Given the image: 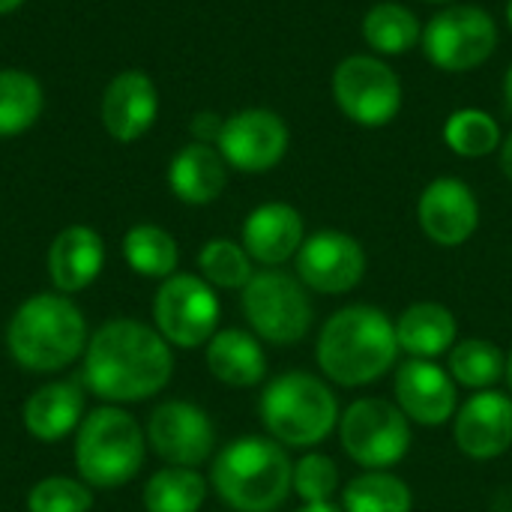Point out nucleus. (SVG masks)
<instances>
[{
    "label": "nucleus",
    "instance_id": "obj_1",
    "mask_svg": "<svg viewBox=\"0 0 512 512\" xmlns=\"http://www.w3.org/2000/svg\"><path fill=\"white\" fill-rule=\"evenodd\" d=\"M174 372V357L159 330L120 318L102 324L84 348V381L105 402L156 396Z\"/></svg>",
    "mask_w": 512,
    "mask_h": 512
},
{
    "label": "nucleus",
    "instance_id": "obj_2",
    "mask_svg": "<svg viewBox=\"0 0 512 512\" xmlns=\"http://www.w3.org/2000/svg\"><path fill=\"white\" fill-rule=\"evenodd\" d=\"M315 360L321 372L339 387L375 384L399 360L396 321H390V315L378 306H345L324 321Z\"/></svg>",
    "mask_w": 512,
    "mask_h": 512
},
{
    "label": "nucleus",
    "instance_id": "obj_3",
    "mask_svg": "<svg viewBox=\"0 0 512 512\" xmlns=\"http://www.w3.org/2000/svg\"><path fill=\"white\" fill-rule=\"evenodd\" d=\"M213 489L237 512H276L294 492V462L273 438L243 435L213 459Z\"/></svg>",
    "mask_w": 512,
    "mask_h": 512
},
{
    "label": "nucleus",
    "instance_id": "obj_4",
    "mask_svg": "<svg viewBox=\"0 0 512 512\" xmlns=\"http://www.w3.org/2000/svg\"><path fill=\"white\" fill-rule=\"evenodd\" d=\"M6 345L18 366L57 372L87 348V324L69 297L33 294L15 309L6 327Z\"/></svg>",
    "mask_w": 512,
    "mask_h": 512
},
{
    "label": "nucleus",
    "instance_id": "obj_5",
    "mask_svg": "<svg viewBox=\"0 0 512 512\" xmlns=\"http://www.w3.org/2000/svg\"><path fill=\"white\" fill-rule=\"evenodd\" d=\"M336 393L309 372L276 375L261 393V423L282 447L312 450L339 429Z\"/></svg>",
    "mask_w": 512,
    "mask_h": 512
},
{
    "label": "nucleus",
    "instance_id": "obj_6",
    "mask_svg": "<svg viewBox=\"0 0 512 512\" xmlns=\"http://www.w3.org/2000/svg\"><path fill=\"white\" fill-rule=\"evenodd\" d=\"M75 465L87 486L117 489L144 465V435L132 414L120 408H96L81 420L75 441Z\"/></svg>",
    "mask_w": 512,
    "mask_h": 512
},
{
    "label": "nucleus",
    "instance_id": "obj_7",
    "mask_svg": "<svg viewBox=\"0 0 512 512\" xmlns=\"http://www.w3.org/2000/svg\"><path fill=\"white\" fill-rule=\"evenodd\" d=\"M240 303L252 333L261 342L279 348L297 345L315 321L309 288L297 276L279 267H267L255 273L243 288Z\"/></svg>",
    "mask_w": 512,
    "mask_h": 512
},
{
    "label": "nucleus",
    "instance_id": "obj_8",
    "mask_svg": "<svg viewBox=\"0 0 512 512\" xmlns=\"http://www.w3.org/2000/svg\"><path fill=\"white\" fill-rule=\"evenodd\" d=\"M339 444L363 471H390L411 453V420L387 399H357L339 417Z\"/></svg>",
    "mask_w": 512,
    "mask_h": 512
},
{
    "label": "nucleus",
    "instance_id": "obj_9",
    "mask_svg": "<svg viewBox=\"0 0 512 512\" xmlns=\"http://www.w3.org/2000/svg\"><path fill=\"white\" fill-rule=\"evenodd\" d=\"M423 51L444 72H471L498 48V24L480 6H447L423 30Z\"/></svg>",
    "mask_w": 512,
    "mask_h": 512
},
{
    "label": "nucleus",
    "instance_id": "obj_10",
    "mask_svg": "<svg viewBox=\"0 0 512 512\" xmlns=\"http://www.w3.org/2000/svg\"><path fill=\"white\" fill-rule=\"evenodd\" d=\"M333 99L348 120L378 129L396 120L402 108V81L384 60L351 54L333 72Z\"/></svg>",
    "mask_w": 512,
    "mask_h": 512
},
{
    "label": "nucleus",
    "instance_id": "obj_11",
    "mask_svg": "<svg viewBox=\"0 0 512 512\" xmlns=\"http://www.w3.org/2000/svg\"><path fill=\"white\" fill-rule=\"evenodd\" d=\"M156 330L168 345L177 348H201L216 336L219 324V300L213 285L201 276L174 273L162 279L153 303Z\"/></svg>",
    "mask_w": 512,
    "mask_h": 512
},
{
    "label": "nucleus",
    "instance_id": "obj_12",
    "mask_svg": "<svg viewBox=\"0 0 512 512\" xmlns=\"http://www.w3.org/2000/svg\"><path fill=\"white\" fill-rule=\"evenodd\" d=\"M369 258L357 237L345 231H318L297 252V279L315 294H348L366 276Z\"/></svg>",
    "mask_w": 512,
    "mask_h": 512
},
{
    "label": "nucleus",
    "instance_id": "obj_13",
    "mask_svg": "<svg viewBox=\"0 0 512 512\" xmlns=\"http://www.w3.org/2000/svg\"><path fill=\"white\" fill-rule=\"evenodd\" d=\"M216 150L222 159L246 174H264L288 153V126L276 111L246 108L222 123Z\"/></svg>",
    "mask_w": 512,
    "mask_h": 512
},
{
    "label": "nucleus",
    "instance_id": "obj_14",
    "mask_svg": "<svg viewBox=\"0 0 512 512\" xmlns=\"http://www.w3.org/2000/svg\"><path fill=\"white\" fill-rule=\"evenodd\" d=\"M147 441L159 459L177 468H198L213 456L216 429L192 402H165L150 414Z\"/></svg>",
    "mask_w": 512,
    "mask_h": 512
},
{
    "label": "nucleus",
    "instance_id": "obj_15",
    "mask_svg": "<svg viewBox=\"0 0 512 512\" xmlns=\"http://www.w3.org/2000/svg\"><path fill=\"white\" fill-rule=\"evenodd\" d=\"M393 396L399 411L417 426H444L459 411V384L435 360H408L396 369Z\"/></svg>",
    "mask_w": 512,
    "mask_h": 512
},
{
    "label": "nucleus",
    "instance_id": "obj_16",
    "mask_svg": "<svg viewBox=\"0 0 512 512\" xmlns=\"http://www.w3.org/2000/svg\"><path fill=\"white\" fill-rule=\"evenodd\" d=\"M456 447L474 459L489 462L512 447V396L498 390H480L453 417Z\"/></svg>",
    "mask_w": 512,
    "mask_h": 512
},
{
    "label": "nucleus",
    "instance_id": "obj_17",
    "mask_svg": "<svg viewBox=\"0 0 512 512\" xmlns=\"http://www.w3.org/2000/svg\"><path fill=\"white\" fill-rule=\"evenodd\" d=\"M417 219L432 243L453 249L474 237L480 225V204L468 183L456 177H438L423 189L417 201Z\"/></svg>",
    "mask_w": 512,
    "mask_h": 512
},
{
    "label": "nucleus",
    "instance_id": "obj_18",
    "mask_svg": "<svg viewBox=\"0 0 512 512\" xmlns=\"http://www.w3.org/2000/svg\"><path fill=\"white\" fill-rule=\"evenodd\" d=\"M306 240L303 216L285 201H270L255 207L243 222V249L252 261L264 267H282L297 258Z\"/></svg>",
    "mask_w": 512,
    "mask_h": 512
},
{
    "label": "nucleus",
    "instance_id": "obj_19",
    "mask_svg": "<svg viewBox=\"0 0 512 512\" xmlns=\"http://www.w3.org/2000/svg\"><path fill=\"white\" fill-rule=\"evenodd\" d=\"M156 114H159V93H156V84L144 72L138 69L120 72L105 87L102 123L114 141H123V144L138 141L156 123Z\"/></svg>",
    "mask_w": 512,
    "mask_h": 512
},
{
    "label": "nucleus",
    "instance_id": "obj_20",
    "mask_svg": "<svg viewBox=\"0 0 512 512\" xmlns=\"http://www.w3.org/2000/svg\"><path fill=\"white\" fill-rule=\"evenodd\" d=\"M105 264V246L102 237L87 225H69L63 228L51 249H48V276L63 291H84Z\"/></svg>",
    "mask_w": 512,
    "mask_h": 512
},
{
    "label": "nucleus",
    "instance_id": "obj_21",
    "mask_svg": "<svg viewBox=\"0 0 512 512\" xmlns=\"http://www.w3.org/2000/svg\"><path fill=\"white\" fill-rule=\"evenodd\" d=\"M168 186L183 204H210L228 186V162L210 144H186L168 165Z\"/></svg>",
    "mask_w": 512,
    "mask_h": 512
},
{
    "label": "nucleus",
    "instance_id": "obj_22",
    "mask_svg": "<svg viewBox=\"0 0 512 512\" xmlns=\"http://www.w3.org/2000/svg\"><path fill=\"white\" fill-rule=\"evenodd\" d=\"M396 339L411 360H438L459 342V324L447 306L423 300L396 318Z\"/></svg>",
    "mask_w": 512,
    "mask_h": 512
},
{
    "label": "nucleus",
    "instance_id": "obj_23",
    "mask_svg": "<svg viewBox=\"0 0 512 512\" xmlns=\"http://www.w3.org/2000/svg\"><path fill=\"white\" fill-rule=\"evenodd\" d=\"M84 417V393L72 381H54L39 387L24 402V426L36 441L54 444L66 438Z\"/></svg>",
    "mask_w": 512,
    "mask_h": 512
},
{
    "label": "nucleus",
    "instance_id": "obj_24",
    "mask_svg": "<svg viewBox=\"0 0 512 512\" xmlns=\"http://www.w3.org/2000/svg\"><path fill=\"white\" fill-rule=\"evenodd\" d=\"M207 369L228 387H255L267 375L261 339L246 330H222L207 342Z\"/></svg>",
    "mask_w": 512,
    "mask_h": 512
},
{
    "label": "nucleus",
    "instance_id": "obj_25",
    "mask_svg": "<svg viewBox=\"0 0 512 512\" xmlns=\"http://www.w3.org/2000/svg\"><path fill=\"white\" fill-rule=\"evenodd\" d=\"M345 512H411L414 492L393 471H366L345 486Z\"/></svg>",
    "mask_w": 512,
    "mask_h": 512
},
{
    "label": "nucleus",
    "instance_id": "obj_26",
    "mask_svg": "<svg viewBox=\"0 0 512 512\" xmlns=\"http://www.w3.org/2000/svg\"><path fill=\"white\" fill-rule=\"evenodd\" d=\"M207 501V480L195 468H162L144 486L147 512H198Z\"/></svg>",
    "mask_w": 512,
    "mask_h": 512
},
{
    "label": "nucleus",
    "instance_id": "obj_27",
    "mask_svg": "<svg viewBox=\"0 0 512 512\" xmlns=\"http://www.w3.org/2000/svg\"><path fill=\"white\" fill-rule=\"evenodd\" d=\"M423 30L417 15L402 3H378L363 15V39L378 54H408L420 42Z\"/></svg>",
    "mask_w": 512,
    "mask_h": 512
},
{
    "label": "nucleus",
    "instance_id": "obj_28",
    "mask_svg": "<svg viewBox=\"0 0 512 512\" xmlns=\"http://www.w3.org/2000/svg\"><path fill=\"white\" fill-rule=\"evenodd\" d=\"M42 84L24 69H0V138L21 135L42 114Z\"/></svg>",
    "mask_w": 512,
    "mask_h": 512
},
{
    "label": "nucleus",
    "instance_id": "obj_29",
    "mask_svg": "<svg viewBox=\"0 0 512 512\" xmlns=\"http://www.w3.org/2000/svg\"><path fill=\"white\" fill-rule=\"evenodd\" d=\"M447 372L459 387L468 390H492L507 375V357L489 339H462L450 348Z\"/></svg>",
    "mask_w": 512,
    "mask_h": 512
},
{
    "label": "nucleus",
    "instance_id": "obj_30",
    "mask_svg": "<svg viewBox=\"0 0 512 512\" xmlns=\"http://www.w3.org/2000/svg\"><path fill=\"white\" fill-rule=\"evenodd\" d=\"M123 258L138 276L168 279L177 270L180 249L168 231H162L156 225H135L123 237Z\"/></svg>",
    "mask_w": 512,
    "mask_h": 512
},
{
    "label": "nucleus",
    "instance_id": "obj_31",
    "mask_svg": "<svg viewBox=\"0 0 512 512\" xmlns=\"http://www.w3.org/2000/svg\"><path fill=\"white\" fill-rule=\"evenodd\" d=\"M444 141L456 156L483 159L501 147V126L480 108H459L444 123Z\"/></svg>",
    "mask_w": 512,
    "mask_h": 512
},
{
    "label": "nucleus",
    "instance_id": "obj_32",
    "mask_svg": "<svg viewBox=\"0 0 512 512\" xmlns=\"http://www.w3.org/2000/svg\"><path fill=\"white\" fill-rule=\"evenodd\" d=\"M198 267H201L204 282L216 288H228V291H237V288L243 291L249 279L255 276L249 252L243 249V243H234V240L204 243V249L198 252Z\"/></svg>",
    "mask_w": 512,
    "mask_h": 512
},
{
    "label": "nucleus",
    "instance_id": "obj_33",
    "mask_svg": "<svg viewBox=\"0 0 512 512\" xmlns=\"http://www.w3.org/2000/svg\"><path fill=\"white\" fill-rule=\"evenodd\" d=\"M294 492L303 504H330L339 492V468L324 453H306L294 465Z\"/></svg>",
    "mask_w": 512,
    "mask_h": 512
},
{
    "label": "nucleus",
    "instance_id": "obj_34",
    "mask_svg": "<svg viewBox=\"0 0 512 512\" xmlns=\"http://www.w3.org/2000/svg\"><path fill=\"white\" fill-rule=\"evenodd\" d=\"M93 504L90 486L69 480V477H48L39 480L27 495L30 512H87Z\"/></svg>",
    "mask_w": 512,
    "mask_h": 512
},
{
    "label": "nucleus",
    "instance_id": "obj_35",
    "mask_svg": "<svg viewBox=\"0 0 512 512\" xmlns=\"http://www.w3.org/2000/svg\"><path fill=\"white\" fill-rule=\"evenodd\" d=\"M222 117L219 114H213V111H201V114H195L192 117V135H195V141H201V144H210V141H219V132H222Z\"/></svg>",
    "mask_w": 512,
    "mask_h": 512
},
{
    "label": "nucleus",
    "instance_id": "obj_36",
    "mask_svg": "<svg viewBox=\"0 0 512 512\" xmlns=\"http://www.w3.org/2000/svg\"><path fill=\"white\" fill-rule=\"evenodd\" d=\"M501 171H504V177L512 183V132L501 141Z\"/></svg>",
    "mask_w": 512,
    "mask_h": 512
},
{
    "label": "nucleus",
    "instance_id": "obj_37",
    "mask_svg": "<svg viewBox=\"0 0 512 512\" xmlns=\"http://www.w3.org/2000/svg\"><path fill=\"white\" fill-rule=\"evenodd\" d=\"M297 512H345V510H339V507L330 501V504H303Z\"/></svg>",
    "mask_w": 512,
    "mask_h": 512
},
{
    "label": "nucleus",
    "instance_id": "obj_38",
    "mask_svg": "<svg viewBox=\"0 0 512 512\" xmlns=\"http://www.w3.org/2000/svg\"><path fill=\"white\" fill-rule=\"evenodd\" d=\"M504 102H507V108L512 111V66L507 69V75H504Z\"/></svg>",
    "mask_w": 512,
    "mask_h": 512
},
{
    "label": "nucleus",
    "instance_id": "obj_39",
    "mask_svg": "<svg viewBox=\"0 0 512 512\" xmlns=\"http://www.w3.org/2000/svg\"><path fill=\"white\" fill-rule=\"evenodd\" d=\"M21 3H24V0H0V15H6V12H15Z\"/></svg>",
    "mask_w": 512,
    "mask_h": 512
},
{
    "label": "nucleus",
    "instance_id": "obj_40",
    "mask_svg": "<svg viewBox=\"0 0 512 512\" xmlns=\"http://www.w3.org/2000/svg\"><path fill=\"white\" fill-rule=\"evenodd\" d=\"M504 378H507V384H510V393H512V351H510V357H507V375H504Z\"/></svg>",
    "mask_w": 512,
    "mask_h": 512
},
{
    "label": "nucleus",
    "instance_id": "obj_41",
    "mask_svg": "<svg viewBox=\"0 0 512 512\" xmlns=\"http://www.w3.org/2000/svg\"><path fill=\"white\" fill-rule=\"evenodd\" d=\"M507 24H510V30H512V0L507 3Z\"/></svg>",
    "mask_w": 512,
    "mask_h": 512
},
{
    "label": "nucleus",
    "instance_id": "obj_42",
    "mask_svg": "<svg viewBox=\"0 0 512 512\" xmlns=\"http://www.w3.org/2000/svg\"><path fill=\"white\" fill-rule=\"evenodd\" d=\"M426 3H450V0H426Z\"/></svg>",
    "mask_w": 512,
    "mask_h": 512
}]
</instances>
